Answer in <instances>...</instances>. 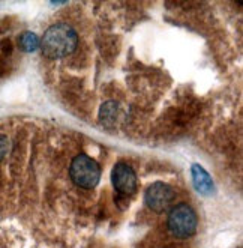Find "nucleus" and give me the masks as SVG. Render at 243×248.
I'll return each instance as SVG.
<instances>
[{
	"label": "nucleus",
	"instance_id": "4",
	"mask_svg": "<svg viewBox=\"0 0 243 248\" xmlns=\"http://www.w3.org/2000/svg\"><path fill=\"white\" fill-rule=\"evenodd\" d=\"M174 196H176L174 189L168 184L155 182L146 189L144 203L153 212H164L165 209L170 208L171 202L174 200Z\"/></svg>",
	"mask_w": 243,
	"mask_h": 248
},
{
	"label": "nucleus",
	"instance_id": "7",
	"mask_svg": "<svg viewBox=\"0 0 243 248\" xmlns=\"http://www.w3.org/2000/svg\"><path fill=\"white\" fill-rule=\"evenodd\" d=\"M18 46H20V48L23 51L32 53V51H35L41 46V41L36 36V33H33V32H24V33H21V36L18 39Z\"/></svg>",
	"mask_w": 243,
	"mask_h": 248
},
{
	"label": "nucleus",
	"instance_id": "8",
	"mask_svg": "<svg viewBox=\"0 0 243 248\" xmlns=\"http://www.w3.org/2000/svg\"><path fill=\"white\" fill-rule=\"evenodd\" d=\"M117 104L110 101V103H105L101 107V113H99V119L102 121V124H110L113 121H116V116H117Z\"/></svg>",
	"mask_w": 243,
	"mask_h": 248
},
{
	"label": "nucleus",
	"instance_id": "2",
	"mask_svg": "<svg viewBox=\"0 0 243 248\" xmlns=\"http://www.w3.org/2000/svg\"><path fill=\"white\" fill-rule=\"evenodd\" d=\"M168 230L173 236L186 239L195 235L197 226H198V218L195 211L186 205V203H180V205L174 206L168 214L167 220Z\"/></svg>",
	"mask_w": 243,
	"mask_h": 248
},
{
	"label": "nucleus",
	"instance_id": "1",
	"mask_svg": "<svg viewBox=\"0 0 243 248\" xmlns=\"http://www.w3.org/2000/svg\"><path fill=\"white\" fill-rule=\"evenodd\" d=\"M77 44L78 36L74 29L65 23H59L47 29L41 39V48L50 59H62L75 51Z\"/></svg>",
	"mask_w": 243,
	"mask_h": 248
},
{
	"label": "nucleus",
	"instance_id": "3",
	"mask_svg": "<svg viewBox=\"0 0 243 248\" xmlns=\"http://www.w3.org/2000/svg\"><path fill=\"white\" fill-rule=\"evenodd\" d=\"M69 174L75 185L86 188V189H90V188H95L99 182V178H101V167H99V164L93 158L81 154V155H77L74 158V161L71 163Z\"/></svg>",
	"mask_w": 243,
	"mask_h": 248
},
{
	"label": "nucleus",
	"instance_id": "5",
	"mask_svg": "<svg viewBox=\"0 0 243 248\" xmlns=\"http://www.w3.org/2000/svg\"><path fill=\"white\" fill-rule=\"evenodd\" d=\"M111 181L116 191L125 196H132L137 191V174L134 169L126 163H117L113 169Z\"/></svg>",
	"mask_w": 243,
	"mask_h": 248
},
{
	"label": "nucleus",
	"instance_id": "9",
	"mask_svg": "<svg viewBox=\"0 0 243 248\" xmlns=\"http://www.w3.org/2000/svg\"><path fill=\"white\" fill-rule=\"evenodd\" d=\"M8 151H9V140L0 134V159H3L6 156Z\"/></svg>",
	"mask_w": 243,
	"mask_h": 248
},
{
	"label": "nucleus",
	"instance_id": "6",
	"mask_svg": "<svg viewBox=\"0 0 243 248\" xmlns=\"http://www.w3.org/2000/svg\"><path fill=\"white\" fill-rule=\"evenodd\" d=\"M191 174H192V184L198 194L201 196H210L215 191V185L210 178V174L200 166V164H192L191 167Z\"/></svg>",
	"mask_w": 243,
	"mask_h": 248
}]
</instances>
